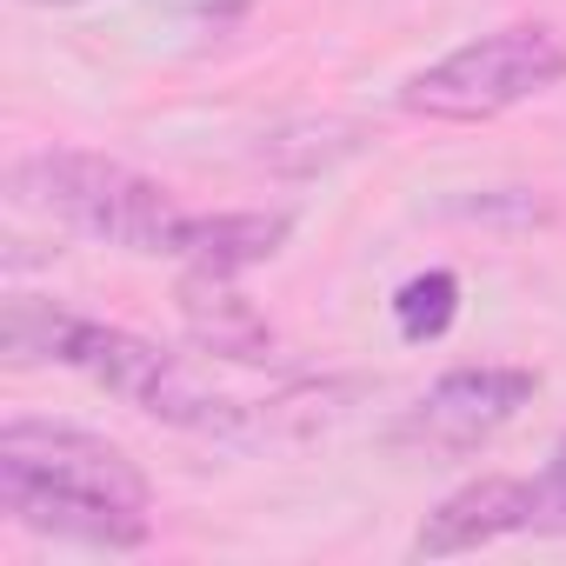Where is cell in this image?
Segmentation results:
<instances>
[{
    "instance_id": "obj_1",
    "label": "cell",
    "mask_w": 566,
    "mask_h": 566,
    "mask_svg": "<svg viewBox=\"0 0 566 566\" xmlns=\"http://www.w3.org/2000/svg\"><path fill=\"white\" fill-rule=\"evenodd\" d=\"M0 513L48 539L127 553L154 533V486L114 440L87 427L8 420L0 427Z\"/></svg>"
},
{
    "instance_id": "obj_2",
    "label": "cell",
    "mask_w": 566,
    "mask_h": 566,
    "mask_svg": "<svg viewBox=\"0 0 566 566\" xmlns=\"http://www.w3.org/2000/svg\"><path fill=\"white\" fill-rule=\"evenodd\" d=\"M0 347H8L14 367H74L87 374L94 387H107L114 400L140 407L147 420H167V427H193V433H240L253 420V407L240 400H220L207 394L174 354H160L154 340L127 334V327H107V321H87V314H67L54 301H34V294H14L8 301V321H0Z\"/></svg>"
},
{
    "instance_id": "obj_3",
    "label": "cell",
    "mask_w": 566,
    "mask_h": 566,
    "mask_svg": "<svg viewBox=\"0 0 566 566\" xmlns=\"http://www.w3.org/2000/svg\"><path fill=\"white\" fill-rule=\"evenodd\" d=\"M8 193L34 213L61 220L67 233H87L101 247H120V253H174V233L187 220L160 180L134 174L127 160L81 154V147L21 154L8 167Z\"/></svg>"
},
{
    "instance_id": "obj_4",
    "label": "cell",
    "mask_w": 566,
    "mask_h": 566,
    "mask_svg": "<svg viewBox=\"0 0 566 566\" xmlns=\"http://www.w3.org/2000/svg\"><path fill=\"white\" fill-rule=\"evenodd\" d=\"M559 81H566L559 28L513 21V28H493V34L453 48L433 67H420L400 87V114L433 120V127H480V120H500V114H513L520 101H533Z\"/></svg>"
},
{
    "instance_id": "obj_5",
    "label": "cell",
    "mask_w": 566,
    "mask_h": 566,
    "mask_svg": "<svg viewBox=\"0 0 566 566\" xmlns=\"http://www.w3.org/2000/svg\"><path fill=\"white\" fill-rule=\"evenodd\" d=\"M533 387L539 380L526 367H453L400 413L394 440L427 453H473L533 400Z\"/></svg>"
},
{
    "instance_id": "obj_6",
    "label": "cell",
    "mask_w": 566,
    "mask_h": 566,
    "mask_svg": "<svg viewBox=\"0 0 566 566\" xmlns=\"http://www.w3.org/2000/svg\"><path fill=\"white\" fill-rule=\"evenodd\" d=\"M533 520V486L513 473H480L460 493H447L420 533H413V559H447V553H480L506 533H520Z\"/></svg>"
},
{
    "instance_id": "obj_7",
    "label": "cell",
    "mask_w": 566,
    "mask_h": 566,
    "mask_svg": "<svg viewBox=\"0 0 566 566\" xmlns=\"http://www.w3.org/2000/svg\"><path fill=\"white\" fill-rule=\"evenodd\" d=\"M180 321H187V334L207 347V354H220V360H240V367H260V360H273V327H266V314L233 287L227 273H193L187 266V280H180Z\"/></svg>"
},
{
    "instance_id": "obj_8",
    "label": "cell",
    "mask_w": 566,
    "mask_h": 566,
    "mask_svg": "<svg viewBox=\"0 0 566 566\" xmlns=\"http://www.w3.org/2000/svg\"><path fill=\"white\" fill-rule=\"evenodd\" d=\"M294 233V213H187L180 233H174V253L193 266V273H227L240 280L247 266H266Z\"/></svg>"
},
{
    "instance_id": "obj_9",
    "label": "cell",
    "mask_w": 566,
    "mask_h": 566,
    "mask_svg": "<svg viewBox=\"0 0 566 566\" xmlns=\"http://www.w3.org/2000/svg\"><path fill=\"white\" fill-rule=\"evenodd\" d=\"M460 321V280L447 273V266H427V273H413L407 287L394 294V327H400V340H440L447 327Z\"/></svg>"
},
{
    "instance_id": "obj_10",
    "label": "cell",
    "mask_w": 566,
    "mask_h": 566,
    "mask_svg": "<svg viewBox=\"0 0 566 566\" xmlns=\"http://www.w3.org/2000/svg\"><path fill=\"white\" fill-rule=\"evenodd\" d=\"M533 486V533H566V433L553 440V460L539 467V480H526Z\"/></svg>"
},
{
    "instance_id": "obj_11",
    "label": "cell",
    "mask_w": 566,
    "mask_h": 566,
    "mask_svg": "<svg viewBox=\"0 0 566 566\" xmlns=\"http://www.w3.org/2000/svg\"><path fill=\"white\" fill-rule=\"evenodd\" d=\"M21 8H48L54 14V8H81V0H21Z\"/></svg>"
}]
</instances>
